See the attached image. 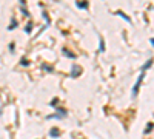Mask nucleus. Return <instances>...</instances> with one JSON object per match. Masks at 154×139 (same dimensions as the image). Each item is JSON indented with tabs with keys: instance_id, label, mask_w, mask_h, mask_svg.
Returning a JSON list of instances; mask_svg holds the SVG:
<instances>
[{
	"instance_id": "obj_3",
	"label": "nucleus",
	"mask_w": 154,
	"mask_h": 139,
	"mask_svg": "<svg viewBox=\"0 0 154 139\" xmlns=\"http://www.w3.org/2000/svg\"><path fill=\"white\" fill-rule=\"evenodd\" d=\"M59 130H57V128H51V136L52 138H57V136H59Z\"/></svg>"
},
{
	"instance_id": "obj_5",
	"label": "nucleus",
	"mask_w": 154,
	"mask_h": 139,
	"mask_svg": "<svg viewBox=\"0 0 154 139\" xmlns=\"http://www.w3.org/2000/svg\"><path fill=\"white\" fill-rule=\"evenodd\" d=\"M0 113H2V102H0Z\"/></svg>"
},
{
	"instance_id": "obj_4",
	"label": "nucleus",
	"mask_w": 154,
	"mask_h": 139,
	"mask_svg": "<svg viewBox=\"0 0 154 139\" xmlns=\"http://www.w3.org/2000/svg\"><path fill=\"white\" fill-rule=\"evenodd\" d=\"M77 6H82V8H85V6H86V3H80V2H79V3H77Z\"/></svg>"
},
{
	"instance_id": "obj_1",
	"label": "nucleus",
	"mask_w": 154,
	"mask_h": 139,
	"mask_svg": "<svg viewBox=\"0 0 154 139\" xmlns=\"http://www.w3.org/2000/svg\"><path fill=\"white\" fill-rule=\"evenodd\" d=\"M151 63H153V59H149L147 63L143 65V68H142V71H140V76H139V79H137V82L134 85V88H132V96H137V91H139V88H140V84H142V79L145 77V71L151 67Z\"/></svg>"
},
{
	"instance_id": "obj_2",
	"label": "nucleus",
	"mask_w": 154,
	"mask_h": 139,
	"mask_svg": "<svg viewBox=\"0 0 154 139\" xmlns=\"http://www.w3.org/2000/svg\"><path fill=\"white\" fill-rule=\"evenodd\" d=\"M80 71H82V70H80V68H79L77 65H76V67H73V73H71V76H73V77L79 76V74H80Z\"/></svg>"
}]
</instances>
